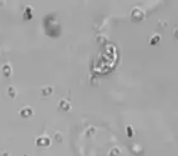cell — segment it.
Listing matches in <instances>:
<instances>
[{"mask_svg": "<svg viewBox=\"0 0 178 156\" xmlns=\"http://www.w3.org/2000/svg\"><path fill=\"white\" fill-rule=\"evenodd\" d=\"M142 18H143V13L140 9H135L132 11V19L133 20H141Z\"/></svg>", "mask_w": 178, "mask_h": 156, "instance_id": "1", "label": "cell"}, {"mask_svg": "<svg viewBox=\"0 0 178 156\" xmlns=\"http://www.w3.org/2000/svg\"><path fill=\"white\" fill-rule=\"evenodd\" d=\"M158 40H159V36H158V35H156V36L153 38V41H151V44H154V43H157Z\"/></svg>", "mask_w": 178, "mask_h": 156, "instance_id": "2", "label": "cell"}, {"mask_svg": "<svg viewBox=\"0 0 178 156\" xmlns=\"http://www.w3.org/2000/svg\"><path fill=\"white\" fill-rule=\"evenodd\" d=\"M174 36H176V38H177V39H178V29H177V30H176V31H174Z\"/></svg>", "mask_w": 178, "mask_h": 156, "instance_id": "3", "label": "cell"}]
</instances>
